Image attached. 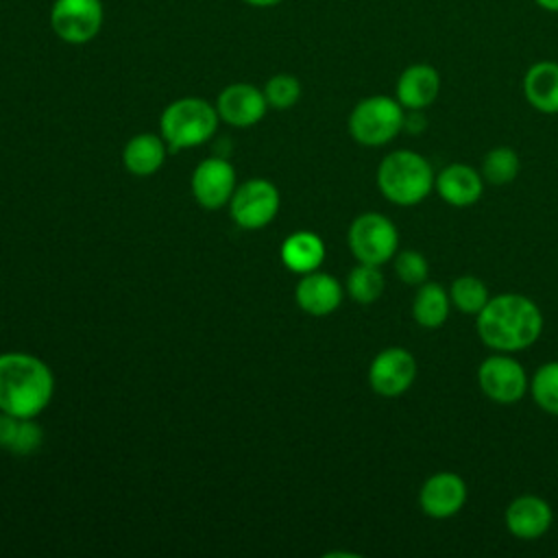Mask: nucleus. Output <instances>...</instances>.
<instances>
[{
	"label": "nucleus",
	"mask_w": 558,
	"mask_h": 558,
	"mask_svg": "<svg viewBox=\"0 0 558 558\" xmlns=\"http://www.w3.org/2000/svg\"><path fill=\"white\" fill-rule=\"evenodd\" d=\"M543 331L538 305L523 294H497L477 314V333L495 351L512 353L527 349Z\"/></svg>",
	"instance_id": "f257e3e1"
},
{
	"label": "nucleus",
	"mask_w": 558,
	"mask_h": 558,
	"mask_svg": "<svg viewBox=\"0 0 558 558\" xmlns=\"http://www.w3.org/2000/svg\"><path fill=\"white\" fill-rule=\"evenodd\" d=\"M54 379L50 368L35 355H0V412L33 418L50 401Z\"/></svg>",
	"instance_id": "f03ea898"
},
{
	"label": "nucleus",
	"mask_w": 558,
	"mask_h": 558,
	"mask_svg": "<svg viewBox=\"0 0 558 558\" xmlns=\"http://www.w3.org/2000/svg\"><path fill=\"white\" fill-rule=\"evenodd\" d=\"M436 177L425 157L414 150H395L377 168L379 192L395 205H416L434 187Z\"/></svg>",
	"instance_id": "7ed1b4c3"
},
{
	"label": "nucleus",
	"mask_w": 558,
	"mask_h": 558,
	"mask_svg": "<svg viewBox=\"0 0 558 558\" xmlns=\"http://www.w3.org/2000/svg\"><path fill=\"white\" fill-rule=\"evenodd\" d=\"M161 135L172 150L207 142L218 126V109L203 98H179L161 113Z\"/></svg>",
	"instance_id": "20e7f679"
},
{
	"label": "nucleus",
	"mask_w": 558,
	"mask_h": 558,
	"mask_svg": "<svg viewBox=\"0 0 558 558\" xmlns=\"http://www.w3.org/2000/svg\"><path fill=\"white\" fill-rule=\"evenodd\" d=\"M403 107L390 96H368L349 116V133L362 146H384L403 129Z\"/></svg>",
	"instance_id": "39448f33"
},
{
	"label": "nucleus",
	"mask_w": 558,
	"mask_h": 558,
	"mask_svg": "<svg viewBox=\"0 0 558 558\" xmlns=\"http://www.w3.org/2000/svg\"><path fill=\"white\" fill-rule=\"evenodd\" d=\"M397 227L381 214H362L349 227V248L362 264L381 266L397 253Z\"/></svg>",
	"instance_id": "423d86ee"
},
{
	"label": "nucleus",
	"mask_w": 558,
	"mask_h": 558,
	"mask_svg": "<svg viewBox=\"0 0 558 558\" xmlns=\"http://www.w3.org/2000/svg\"><path fill=\"white\" fill-rule=\"evenodd\" d=\"M100 0H54L50 9V26L54 35L65 44H87L102 26Z\"/></svg>",
	"instance_id": "0eeeda50"
},
{
	"label": "nucleus",
	"mask_w": 558,
	"mask_h": 558,
	"mask_svg": "<svg viewBox=\"0 0 558 558\" xmlns=\"http://www.w3.org/2000/svg\"><path fill=\"white\" fill-rule=\"evenodd\" d=\"M477 381H480L482 392L490 401L501 403V405L517 403L525 395V388H527V377H525L523 366L514 357H510L501 351L497 355L486 357L480 364Z\"/></svg>",
	"instance_id": "6e6552de"
},
{
	"label": "nucleus",
	"mask_w": 558,
	"mask_h": 558,
	"mask_svg": "<svg viewBox=\"0 0 558 558\" xmlns=\"http://www.w3.org/2000/svg\"><path fill=\"white\" fill-rule=\"evenodd\" d=\"M279 209V192L270 181L253 179L242 183L231 196V218L242 229L266 227Z\"/></svg>",
	"instance_id": "1a4fd4ad"
},
{
	"label": "nucleus",
	"mask_w": 558,
	"mask_h": 558,
	"mask_svg": "<svg viewBox=\"0 0 558 558\" xmlns=\"http://www.w3.org/2000/svg\"><path fill=\"white\" fill-rule=\"evenodd\" d=\"M416 377V360L401 347L384 349L375 355L368 368V384L381 397H399Z\"/></svg>",
	"instance_id": "9d476101"
},
{
	"label": "nucleus",
	"mask_w": 558,
	"mask_h": 558,
	"mask_svg": "<svg viewBox=\"0 0 558 558\" xmlns=\"http://www.w3.org/2000/svg\"><path fill=\"white\" fill-rule=\"evenodd\" d=\"M233 187H235V170L222 157H209L201 161L192 174L194 198L207 209H216L225 205L233 196Z\"/></svg>",
	"instance_id": "9b49d317"
},
{
	"label": "nucleus",
	"mask_w": 558,
	"mask_h": 558,
	"mask_svg": "<svg viewBox=\"0 0 558 558\" xmlns=\"http://www.w3.org/2000/svg\"><path fill=\"white\" fill-rule=\"evenodd\" d=\"M466 501V484L451 471L434 473L425 480L418 493L421 510L434 519L453 517Z\"/></svg>",
	"instance_id": "f8f14e48"
},
{
	"label": "nucleus",
	"mask_w": 558,
	"mask_h": 558,
	"mask_svg": "<svg viewBox=\"0 0 558 558\" xmlns=\"http://www.w3.org/2000/svg\"><path fill=\"white\" fill-rule=\"evenodd\" d=\"M266 96L248 83H233L218 96V116L231 126H253L266 113Z\"/></svg>",
	"instance_id": "ddd939ff"
},
{
	"label": "nucleus",
	"mask_w": 558,
	"mask_h": 558,
	"mask_svg": "<svg viewBox=\"0 0 558 558\" xmlns=\"http://www.w3.org/2000/svg\"><path fill=\"white\" fill-rule=\"evenodd\" d=\"M438 92H440L438 70L429 63H412L399 74L395 98L401 102L403 109L423 111L438 98Z\"/></svg>",
	"instance_id": "4468645a"
},
{
	"label": "nucleus",
	"mask_w": 558,
	"mask_h": 558,
	"mask_svg": "<svg viewBox=\"0 0 558 558\" xmlns=\"http://www.w3.org/2000/svg\"><path fill=\"white\" fill-rule=\"evenodd\" d=\"M551 508L536 495H521L506 508V527L523 541L543 536L551 525Z\"/></svg>",
	"instance_id": "2eb2a0df"
},
{
	"label": "nucleus",
	"mask_w": 558,
	"mask_h": 558,
	"mask_svg": "<svg viewBox=\"0 0 558 558\" xmlns=\"http://www.w3.org/2000/svg\"><path fill=\"white\" fill-rule=\"evenodd\" d=\"M484 181L480 172L464 163H451L442 168L436 177V192L440 198L453 207H469L480 201Z\"/></svg>",
	"instance_id": "dca6fc26"
},
{
	"label": "nucleus",
	"mask_w": 558,
	"mask_h": 558,
	"mask_svg": "<svg viewBox=\"0 0 558 558\" xmlns=\"http://www.w3.org/2000/svg\"><path fill=\"white\" fill-rule=\"evenodd\" d=\"M342 301L340 283L327 272H307L296 286V303L312 316L331 314Z\"/></svg>",
	"instance_id": "f3484780"
},
{
	"label": "nucleus",
	"mask_w": 558,
	"mask_h": 558,
	"mask_svg": "<svg viewBox=\"0 0 558 558\" xmlns=\"http://www.w3.org/2000/svg\"><path fill=\"white\" fill-rule=\"evenodd\" d=\"M525 100L541 113H558V61H536L523 76Z\"/></svg>",
	"instance_id": "a211bd4d"
},
{
	"label": "nucleus",
	"mask_w": 558,
	"mask_h": 558,
	"mask_svg": "<svg viewBox=\"0 0 558 558\" xmlns=\"http://www.w3.org/2000/svg\"><path fill=\"white\" fill-rule=\"evenodd\" d=\"M325 259V244L316 233L296 231L281 244V262L292 272H314Z\"/></svg>",
	"instance_id": "6ab92c4d"
},
{
	"label": "nucleus",
	"mask_w": 558,
	"mask_h": 558,
	"mask_svg": "<svg viewBox=\"0 0 558 558\" xmlns=\"http://www.w3.org/2000/svg\"><path fill=\"white\" fill-rule=\"evenodd\" d=\"M166 159V146L157 135L142 133L129 140L122 153V161L129 172L137 177H148L161 168Z\"/></svg>",
	"instance_id": "aec40b11"
},
{
	"label": "nucleus",
	"mask_w": 558,
	"mask_h": 558,
	"mask_svg": "<svg viewBox=\"0 0 558 558\" xmlns=\"http://www.w3.org/2000/svg\"><path fill=\"white\" fill-rule=\"evenodd\" d=\"M451 299L438 283H421L414 301H412V316L421 327L436 329L449 316Z\"/></svg>",
	"instance_id": "412c9836"
},
{
	"label": "nucleus",
	"mask_w": 558,
	"mask_h": 558,
	"mask_svg": "<svg viewBox=\"0 0 558 558\" xmlns=\"http://www.w3.org/2000/svg\"><path fill=\"white\" fill-rule=\"evenodd\" d=\"M347 290L357 303H375L384 292V275L379 266L360 262L347 277Z\"/></svg>",
	"instance_id": "4be33fe9"
},
{
	"label": "nucleus",
	"mask_w": 558,
	"mask_h": 558,
	"mask_svg": "<svg viewBox=\"0 0 558 558\" xmlns=\"http://www.w3.org/2000/svg\"><path fill=\"white\" fill-rule=\"evenodd\" d=\"M521 170V159L510 146H497L486 153L482 161V174L493 185H506L517 179Z\"/></svg>",
	"instance_id": "5701e85b"
},
{
	"label": "nucleus",
	"mask_w": 558,
	"mask_h": 558,
	"mask_svg": "<svg viewBox=\"0 0 558 558\" xmlns=\"http://www.w3.org/2000/svg\"><path fill=\"white\" fill-rule=\"evenodd\" d=\"M449 299L462 314L477 316L490 296H488V288L484 286L482 279H477L473 275H462V277L453 279Z\"/></svg>",
	"instance_id": "b1692460"
},
{
	"label": "nucleus",
	"mask_w": 558,
	"mask_h": 558,
	"mask_svg": "<svg viewBox=\"0 0 558 558\" xmlns=\"http://www.w3.org/2000/svg\"><path fill=\"white\" fill-rule=\"evenodd\" d=\"M532 397L538 408L558 416V362H547L534 373Z\"/></svg>",
	"instance_id": "393cba45"
},
{
	"label": "nucleus",
	"mask_w": 558,
	"mask_h": 558,
	"mask_svg": "<svg viewBox=\"0 0 558 558\" xmlns=\"http://www.w3.org/2000/svg\"><path fill=\"white\" fill-rule=\"evenodd\" d=\"M266 102L275 109H290L301 98V83L292 74H275L264 85Z\"/></svg>",
	"instance_id": "a878e982"
},
{
	"label": "nucleus",
	"mask_w": 558,
	"mask_h": 558,
	"mask_svg": "<svg viewBox=\"0 0 558 558\" xmlns=\"http://www.w3.org/2000/svg\"><path fill=\"white\" fill-rule=\"evenodd\" d=\"M395 272L399 275V279L403 283L421 286V283H425V279L429 275V266H427V259L418 251H401L395 257Z\"/></svg>",
	"instance_id": "bb28decb"
},
{
	"label": "nucleus",
	"mask_w": 558,
	"mask_h": 558,
	"mask_svg": "<svg viewBox=\"0 0 558 558\" xmlns=\"http://www.w3.org/2000/svg\"><path fill=\"white\" fill-rule=\"evenodd\" d=\"M403 129H408L412 133L423 131L425 129V116L418 109H410V116H405V120H403Z\"/></svg>",
	"instance_id": "cd10ccee"
},
{
	"label": "nucleus",
	"mask_w": 558,
	"mask_h": 558,
	"mask_svg": "<svg viewBox=\"0 0 558 558\" xmlns=\"http://www.w3.org/2000/svg\"><path fill=\"white\" fill-rule=\"evenodd\" d=\"M543 11L547 13H558V0H534Z\"/></svg>",
	"instance_id": "c85d7f7f"
},
{
	"label": "nucleus",
	"mask_w": 558,
	"mask_h": 558,
	"mask_svg": "<svg viewBox=\"0 0 558 558\" xmlns=\"http://www.w3.org/2000/svg\"><path fill=\"white\" fill-rule=\"evenodd\" d=\"M246 4H251V7H275V4H279V2H283V0H244Z\"/></svg>",
	"instance_id": "c756f323"
}]
</instances>
